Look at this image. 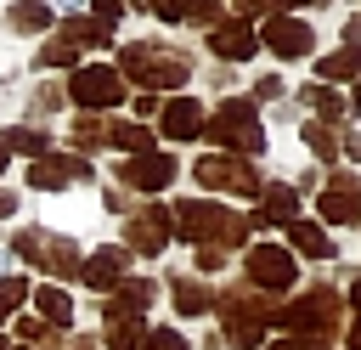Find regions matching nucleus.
<instances>
[{
  "instance_id": "nucleus-1",
  "label": "nucleus",
  "mask_w": 361,
  "mask_h": 350,
  "mask_svg": "<svg viewBox=\"0 0 361 350\" xmlns=\"http://www.w3.org/2000/svg\"><path fill=\"white\" fill-rule=\"evenodd\" d=\"M175 226H180L186 243H203V248H237V243H248V226H254V220L231 215L226 203H197V198H186V203H175Z\"/></svg>"
},
{
  "instance_id": "nucleus-2",
  "label": "nucleus",
  "mask_w": 361,
  "mask_h": 350,
  "mask_svg": "<svg viewBox=\"0 0 361 350\" xmlns=\"http://www.w3.org/2000/svg\"><path fill=\"white\" fill-rule=\"evenodd\" d=\"M124 73L152 96V90H175V85H186V73H192V62L180 56V51H158V45H124Z\"/></svg>"
},
{
  "instance_id": "nucleus-3",
  "label": "nucleus",
  "mask_w": 361,
  "mask_h": 350,
  "mask_svg": "<svg viewBox=\"0 0 361 350\" xmlns=\"http://www.w3.org/2000/svg\"><path fill=\"white\" fill-rule=\"evenodd\" d=\"M203 135H209V141H220L231 158H237V152H259V147H265L259 119H254V102H243V96L220 102V107H214V119L203 124Z\"/></svg>"
},
{
  "instance_id": "nucleus-4",
  "label": "nucleus",
  "mask_w": 361,
  "mask_h": 350,
  "mask_svg": "<svg viewBox=\"0 0 361 350\" xmlns=\"http://www.w3.org/2000/svg\"><path fill=\"white\" fill-rule=\"evenodd\" d=\"M271 322L288 327V333H299V339H327V333L338 327V294H333V288H310V294L293 299L288 310H271Z\"/></svg>"
},
{
  "instance_id": "nucleus-5",
  "label": "nucleus",
  "mask_w": 361,
  "mask_h": 350,
  "mask_svg": "<svg viewBox=\"0 0 361 350\" xmlns=\"http://www.w3.org/2000/svg\"><path fill=\"white\" fill-rule=\"evenodd\" d=\"M68 96L85 107V113H107L124 102V73L118 68H102V62H79L73 79H68Z\"/></svg>"
},
{
  "instance_id": "nucleus-6",
  "label": "nucleus",
  "mask_w": 361,
  "mask_h": 350,
  "mask_svg": "<svg viewBox=\"0 0 361 350\" xmlns=\"http://www.w3.org/2000/svg\"><path fill=\"white\" fill-rule=\"evenodd\" d=\"M220 310H226V339L231 344H259V333L271 327V305L254 294V288H237V294H226L220 299Z\"/></svg>"
},
{
  "instance_id": "nucleus-7",
  "label": "nucleus",
  "mask_w": 361,
  "mask_h": 350,
  "mask_svg": "<svg viewBox=\"0 0 361 350\" xmlns=\"http://www.w3.org/2000/svg\"><path fill=\"white\" fill-rule=\"evenodd\" d=\"M209 192H243V198H254L259 192V175H254V164L248 158H231V152H209V158H197V169H192Z\"/></svg>"
},
{
  "instance_id": "nucleus-8",
  "label": "nucleus",
  "mask_w": 361,
  "mask_h": 350,
  "mask_svg": "<svg viewBox=\"0 0 361 350\" xmlns=\"http://www.w3.org/2000/svg\"><path fill=\"white\" fill-rule=\"evenodd\" d=\"M293 254L288 248H276V243H254L248 248V288L254 294H282V288H293Z\"/></svg>"
},
{
  "instance_id": "nucleus-9",
  "label": "nucleus",
  "mask_w": 361,
  "mask_h": 350,
  "mask_svg": "<svg viewBox=\"0 0 361 350\" xmlns=\"http://www.w3.org/2000/svg\"><path fill=\"white\" fill-rule=\"evenodd\" d=\"M124 186H135V192H164L169 181H175V158L169 152H141V158H124Z\"/></svg>"
},
{
  "instance_id": "nucleus-10",
  "label": "nucleus",
  "mask_w": 361,
  "mask_h": 350,
  "mask_svg": "<svg viewBox=\"0 0 361 350\" xmlns=\"http://www.w3.org/2000/svg\"><path fill=\"white\" fill-rule=\"evenodd\" d=\"M316 209H322V220H333V226L361 220V181H355V175H333V186L316 198Z\"/></svg>"
},
{
  "instance_id": "nucleus-11",
  "label": "nucleus",
  "mask_w": 361,
  "mask_h": 350,
  "mask_svg": "<svg viewBox=\"0 0 361 350\" xmlns=\"http://www.w3.org/2000/svg\"><path fill=\"white\" fill-rule=\"evenodd\" d=\"M259 45H271L276 56H305V51H310V28H305L299 17H271V23L259 28Z\"/></svg>"
},
{
  "instance_id": "nucleus-12",
  "label": "nucleus",
  "mask_w": 361,
  "mask_h": 350,
  "mask_svg": "<svg viewBox=\"0 0 361 350\" xmlns=\"http://www.w3.org/2000/svg\"><path fill=\"white\" fill-rule=\"evenodd\" d=\"M254 45H259V40H254L248 23H214V28H209V51H214L220 62H248Z\"/></svg>"
},
{
  "instance_id": "nucleus-13",
  "label": "nucleus",
  "mask_w": 361,
  "mask_h": 350,
  "mask_svg": "<svg viewBox=\"0 0 361 350\" xmlns=\"http://www.w3.org/2000/svg\"><path fill=\"white\" fill-rule=\"evenodd\" d=\"M28 181H34L39 192H62L68 181H90V164H85V158H34Z\"/></svg>"
},
{
  "instance_id": "nucleus-14",
  "label": "nucleus",
  "mask_w": 361,
  "mask_h": 350,
  "mask_svg": "<svg viewBox=\"0 0 361 350\" xmlns=\"http://www.w3.org/2000/svg\"><path fill=\"white\" fill-rule=\"evenodd\" d=\"M169 215L164 209H141V215H130V226H124V243L135 248V254H158L164 243H169Z\"/></svg>"
},
{
  "instance_id": "nucleus-15",
  "label": "nucleus",
  "mask_w": 361,
  "mask_h": 350,
  "mask_svg": "<svg viewBox=\"0 0 361 350\" xmlns=\"http://www.w3.org/2000/svg\"><path fill=\"white\" fill-rule=\"evenodd\" d=\"M164 135H180V141L203 135V107H197L192 96H175V102H164Z\"/></svg>"
},
{
  "instance_id": "nucleus-16",
  "label": "nucleus",
  "mask_w": 361,
  "mask_h": 350,
  "mask_svg": "<svg viewBox=\"0 0 361 350\" xmlns=\"http://www.w3.org/2000/svg\"><path fill=\"white\" fill-rule=\"evenodd\" d=\"M259 226H293L299 220V192L293 186H271L265 198H259V215H254Z\"/></svg>"
},
{
  "instance_id": "nucleus-17",
  "label": "nucleus",
  "mask_w": 361,
  "mask_h": 350,
  "mask_svg": "<svg viewBox=\"0 0 361 350\" xmlns=\"http://www.w3.org/2000/svg\"><path fill=\"white\" fill-rule=\"evenodd\" d=\"M79 277H85L90 288H118V282H124V248H102V254H90V260L79 265Z\"/></svg>"
},
{
  "instance_id": "nucleus-18",
  "label": "nucleus",
  "mask_w": 361,
  "mask_h": 350,
  "mask_svg": "<svg viewBox=\"0 0 361 350\" xmlns=\"http://www.w3.org/2000/svg\"><path fill=\"white\" fill-rule=\"evenodd\" d=\"M152 11L164 23H214L220 17V0H152Z\"/></svg>"
},
{
  "instance_id": "nucleus-19",
  "label": "nucleus",
  "mask_w": 361,
  "mask_h": 350,
  "mask_svg": "<svg viewBox=\"0 0 361 350\" xmlns=\"http://www.w3.org/2000/svg\"><path fill=\"white\" fill-rule=\"evenodd\" d=\"M107 141H113L124 158H141V152H152V130H147V124H135V119H130V124H107Z\"/></svg>"
},
{
  "instance_id": "nucleus-20",
  "label": "nucleus",
  "mask_w": 361,
  "mask_h": 350,
  "mask_svg": "<svg viewBox=\"0 0 361 350\" xmlns=\"http://www.w3.org/2000/svg\"><path fill=\"white\" fill-rule=\"evenodd\" d=\"M147 339V322L141 316H107V344L113 350H135Z\"/></svg>"
},
{
  "instance_id": "nucleus-21",
  "label": "nucleus",
  "mask_w": 361,
  "mask_h": 350,
  "mask_svg": "<svg viewBox=\"0 0 361 350\" xmlns=\"http://www.w3.org/2000/svg\"><path fill=\"white\" fill-rule=\"evenodd\" d=\"M6 17H11V28H23V34H34V28H51V6H45V0H17Z\"/></svg>"
},
{
  "instance_id": "nucleus-22",
  "label": "nucleus",
  "mask_w": 361,
  "mask_h": 350,
  "mask_svg": "<svg viewBox=\"0 0 361 350\" xmlns=\"http://www.w3.org/2000/svg\"><path fill=\"white\" fill-rule=\"evenodd\" d=\"M316 73H322V79H350V73H361V45L322 56V62H316Z\"/></svg>"
},
{
  "instance_id": "nucleus-23",
  "label": "nucleus",
  "mask_w": 361,
  "mask_h": 350,
  "mask_svg": "<svg viewBox=\"0 0 361 350\" xmlns=\"http://www.w3.org/2000/svg\"><path fill=\"white\" fill-rule=\"evenodd\" d=\"M102 141H107V124H102L96 113H79V119H73V147H79V152H96Z\"/></svg>"
},
{
  "instance_id": "nucleus-24",
  "label": "nucleus",
  "mask_w": 361,
  "mask_h": 350,
  "mask_svg": "<svg viewBox=\"0 0 361 350\" xmlns=\"http://www.w3.org/2000/svg\"><path fill=\"white\" fill-rule=\"evenodd\" d=\"M293 243H299V254H316V260H327V254H333L327 231H322V226H310V220H293Z\"/></svg>"
},
{
  "instance_id": "nucleus-25",
  "label": "nucleus",
  "mask_w": 361,
  "mask_h": 350,
  "mask_svg": "<svg viewBox=\"0 0 361 350\" xmlns=\"http://www.w3.org/2000/svg\"><path fill=\"white\" fill-rule=\"evenodd\" d=\"M34 305H39V316H45L51 327H62V322H68V310H73L62 288H39V294H34Z\"/></svg>"
},
{
  "instance_id": "nucleus-26",
  "label": "nucleus",
  "mask_w": 361,
  "mask_h": 350,
  "mask_svg": "<svg viewBox=\"0 0 361 350\" xmlns=\"http://www.w3.org/2000/svg\"><path fill=\"white\" fill-rule=\"evenodd\" d=\"M34 152V158H51V135H39V130H11L6 135V152Z\"/></svg>"
},
{
  "instance_id": "nucleus-27",
  "label": "nucleus",
  "mask_w": 361,
  "mask_h": 350,
  "mask_svg": "<svg viewBox=\"0 0 361 350\" xmlns=\"http://www.w3.org/2000/svg\"><path fill=\"white\" fill-rule=\"evenodd\" d=\"M68 40H73V45H107V23L73 17V23H68Z\"/></svg>"
},
{
  "instance_id": "nucleus-28",
  "label": "nucleus",
  "mask_w": 361,
  "mask_h": 350,
  "mask_svg": "<svg viewBox=\"0 0 361 350\" xmlns=\"http://www.w3.org/2000/svg\"><path fill=\"white\" fill-rule=\"evenodd\" d=\"M305 102H310V113H322V119H344V102H338L327 85H310V90H305Z\"/></svg>"
},
{
  "instance_id": "nucleus-29",
  "label": "nucleus",
  "mask_w": 361,
  "mask_h": 350,
  "mask_svg": "<svg viewBox=\"0 0 361 350\" xmlns=\"http://www.w3.org/2000/svg\"><path fill=\"white\" fill-rule=\"evenodd\" d=\"M203 305H209V288H203V282H175V310L197 316Z\"/></svg>"
},
{
  "instance_id": "nucleus-30",
  "label": "nucleus",
  "mask_w": 361,
  "mask_h": 350,
  "mask_svg": "<svg viewBox=\"0 0 361 350\" xmlns=\"http://www.w3.org/2000/svg\"><path fill=\"white\" fill-rule=\"evenodd\" d=\"M45 62H79V45H73L68 34H56V40H45V45H39V68H45Z\"/></svg>"
},
{
  "instance_id": "nucleus-31",
  "label": "nucleus",
  "mask_w": 361,
  "mask_h": 350,
  "mask_svg": "<svg viewBox=\"0 0 361 350\" xmlns=\"http://www.w3.org/2000/svg\"><path fill=\"white\" fill-rule=\"evenodd\" d=\"M305 147H310L316 158H333V152H338V141H333V130H327V124H316V119L305 124Z\"/></svg>"
},
{
  "instance_id": "nucleus-32",
  "label": "nucleus",
  "mask_w": 361,
  "mask_h": 350,
  "mask_svg": "<svg viewBox=\"0 0 361 350\" xmlns=\"http://www.w3.org/2000/svg\"><path fill=\"white\" fill-rule=\"evenodd\" d=\"M23 299H28V282H23V277H6V282H0V316H11Z\"/></svg>"
},
{
  "instance_id": "nucleus-33",
  "label": "nucleus",
  "mask_w": 361,
  "mask_h": 350,
  "mask_svg": "<svg viewBox=\"0 0 361 350\" xmlns=\"http://www.w3.org/2000/svg\"><path fill=\"white\" fill-rule=\"evenodd\" d=\"M147 350H186V339H180L175 327H152V333H147Z\"/></svg>"
},
{
  "instance_id": "nucleus-34",
  "label": "nucleus",
  "mask_w": 361,
  "mask_h": 350,
  "mask_svg": "<svg viewBox=\"0 0 361 350\" xmlns=\"http://www.w3.org/2000/svg\"><path fill=\"white\" fill-rule=\"evenodd\" d=\"M350 299H355V322H350V344L361 350V277H355V288H350Z\"/></svg>"
},
{
  "instance_id": "nucleus-35",
  "label": "nucleus",
  "mask_w": 361,
  "mask_h": 350,
  "mask_svg": "<svg viewBox=\"0 0 361 350\" xmlns=\"http://www.w3.org/2000/svg\"><path fill=\"white\" fill-rule=\"evenodd\" d=\"M276 90H282V79H276V73H265V79H259V85H254V96H259V102H271V96H276Z\"/></svg>"
},
{
  "instance_id": "nucleus-36",
  "label": "nucleus",
  "mask_w": 361,
  "mask_h": 350,
  "mask_svg": "<svg viewBox=\"0 0 361 350\" xmlns=\"http://www.w3.org/2000/svg\"><path fill=\"white\" fill-rule=\"evenodd\" d=\"M271 350H327V339H288V344H271Z\"/></svg>"
},
{
  "instance_id": "nucleus-37",
  "label": "nucleus",
  "mask_w": 361,
  "mask_h": 350,
  "mask_svg": "<svg viewBox=\"0 0 361 350\" xmlns=\"http://www.w3.org/2000/svg\"><path fill=\"white\" fill-rule=\"evenodd\" d=\"M293 6H327V0H271V11H293Z\"/></svg>"
},
{
  "instance_id": "nucleus-38",
  "label": "nucleus",
  "mask_w": 361,
  "mask_h": 350,
  "mask_svg": "<svg viewBox=\"0 0 361 350\" xmlns=\"http://www.w3.org/2000/svg\"><path fill=\"white\" fill-rule=\"evenodd\" d=\"M344 152H350V158H361V135H350V141H344Z\"/></svg>"
},
{
  "instance_id": "nucleus-39",
  "label": "nucleus",
  "mask_w": 361,
  "mask_h": 350,
  "mask_svg": "<svg viewBox=\"0 0 361 350\" xmlns=\"http://www.w3.org/2000/svg\"><path fill=\"white\" fill-rule=\"evenodd\" d=\"M11 209H17V198H11V192H0V215H11Z\"/></svg>"
},
{
  "instance_id": "nucleus-40",
  "label": "nucleus",
  "mask_w": 361,
  "mask_h": 350,
  "mask_svg": "<svg viewBox=\"0 0 361 350\" xmlns=\"http://www.w3.org/2000/svg\"><path fill=\"white\" fill-rule=\"evenodd\" d=\"M6 158H11V152H6V141H0V169H6Z\"/></svg>"
},
{
  "instance_id": "nucleus-41",
  "label": "nucleus",
  "mask_w": 361,
  "mask_h": 350,
  "mask_svg": "<svg viewBox=\"0 0 361 350\" xmlns=\"http://www.w3.org/2000/svg\"><path fill=\"white\" fill-rule=\"evenodd\" d=\"M0 350H11V344H6V339H0Z\"/></svg>"
},
{
  "instance_id": "nucleus-42",
  "label": "nucleus",
  "mask_w": 361,
  "mask_h": 350,
  "mask_svg": "<svg viewBox=\"0 0 361 350\" xmlns=\"http://www.w3.org/2000/svg\"><path fill=\"white\" fill-rule=\"evenodd\" d=\"M62 6H73V0H62Z\"/></svg>"
}]
</instances>
